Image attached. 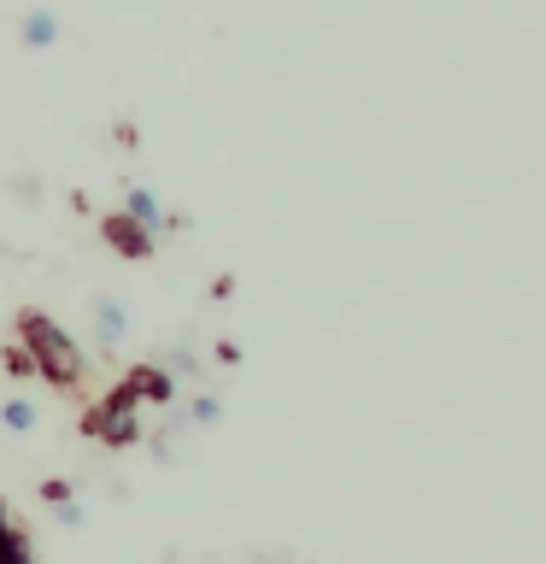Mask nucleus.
Instances as JSON below:
<instances>
[{"mask_svg": "<svg viewBox=\"0 0 546 564\" xmlns=\"http://www.w3.org/2000/svg\"><path fill=\"white\" fill-rule=\"evenodd\" d=\"M18 347L30 352V365H35V377H42V382L65 388V394H77V388H83V377H88L83 347L70 341L47 312H35V306L18 312Z\"/></svg>", "mask_w": 546, "mask_h": 564, "instance_id": "1", "label": "nucleus"}, {"mask_svg": "<svg viewBox=\"0 0 546 564\" xmlns=\"http://www.w3.org/2000/svg\"><path fill=\"white\" fill-rule=\"evenodd\" d=\"M83 435L88 441H106V447H135V441H141V400H135V388L118 382L100 405H88Z\"/></svg>", "mask_w": 546, "mask_h": 564, "instance_id": "2", "label": "nucleus"}, {"mask_svg": "<svg viewBox=\"0 0 546 564\" xmlns=\"http://www.w3.org/2000/svg\"><path fill=\"white\" fill-rule=\"evenodd\" d=\"M100 236H106V247H112V253H123V259H153V236H148L135 218H123V212H112V218L100 224Z\"/></svg>", "mask_w": 546, "mask_h": 564, "instance_id": "3", "label": "nucleus"}, {"mask_svg": "<svg viewBox=\"0 0 546 564\" xmlns=\"http://www.w3.org/2000/svg\"><path fill=\"white\" fill-rule=\"evenodd\" d=\"M123 382L135 388V400H141V405H148V400H153V405H165V400L176 394V382H171V377H165V370H159V365H135V370H130V377H123Z\"/></svg>", "mask_w": 546, "mask_h": 564, "instance_id": "4", "label": "nucleus"}, {"mask_svg": "<svg viewBox=\"0 0 546 564\" xmlns=\"http://www.w3.org/2000/svg\"><path fill=\"white\" fill-rule=\"evenodd\" d=\"M0 564H35V546H30V535L12 523V511H7V500H0Z\"/></svg>", "mask_w": 546, "mask_h": 564, "instance_id": "5", "label": "nucleus"}, {"mask_svg": "<svg viewBox=\"0 0 546 564\" xmlns=\"http://www.w3.org/2000/svg\"><path fill=\"white\" fill-rule=\"evenodd\" d=\"M95 335H100V347H118L123 335H130V312H123V300H100V306H95Z\"/></svg>", "mask_w": 546, "mask_h": 564, "instance_id": "6", "label": "nucleus"}, {"mask_svg": "<svg viewBox=\"0 0 546 564\" xmlns=\"http://www.w3.org/2000/svg\"><path fill=\"white\" fill-rule=\"evenodd\" d=\"M123 218H135L141 229H148V236H153V229H165V224H171V218H165V206H159L148 188H130V206H123Z\"/></svg>", "mask_w": 546, "mask_h": 564, "instance_id": "7", "label": "nucleus"}, {"mask_svg": "<svg viewBox=\"0 0 546 564\" xmlns=\"http://www.w3.org/2000/svg\"><path fill=\"white\" fill-rule=\"evenodd\" d=\"M53 35H59V18H53L47 7H35V12L24 18V42H30V47H47Z\"/></svg>", "mask_w": 546, "mask_h": 564, "instance_id": "8", "label": "nucleus"}, {"mask_svg": "<svg viewBox=\"0 0 546 564\" xmlns=\"http://www.w3.org/2000/svg\"><path fill=\"white\" fill-rule=\"evenodd\" d=\"M0 417H7V430H18V435L35 430V405L30 400H7V412H0Z\"/></svg>", "mask_w": 546, "mask_h": 564, "instance_id": "9", "label": "nucleus"}, {"mask_svg": "<svg viewBox=\"0 0 546 564\" xmlns=\"http://www.w3.org/2000/svg\"><path fill=\"white\" fill-rule=\"evenodd\" d=\"M0 365H7V377H35V365H30L24 347H0Z\"/></svg>", "mask_w": 546, "mask_h": 564, "instance_id": "10", "label": "nucleus"}, {"mask_svg": "<svg viewBox=\"0 0 546 564\" xmlns=\"http://www.w3.org/2000/svg\"><path fill=\"white\" fill-rule=\"evenodd\" d=\"M218 417H223V405L211 400V394H206V400H194V423H218Z\"/></svg>", "mask_w": 546, "mask_h": 564, "instance_id": "11", "label": "nucleus"}, {"mask_svg": "<svg viewBox=\"0 0 546 564\" xmlns=\"http://www.w3.org/2000/svg\"><path fill=\"white\" fill-rule=\"evenodd\" d=\"M42 500L47 506H70V482H42Z\"/></svg>", "mask_w": 546, "mask_h": 564, "instance_id": "12", "label": "nucleus"}]
</instances>
